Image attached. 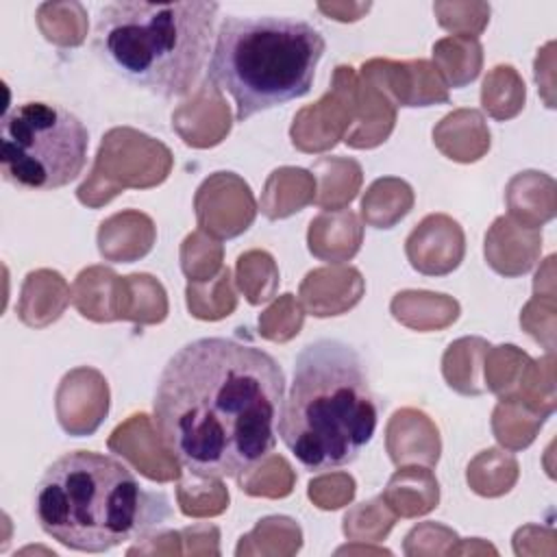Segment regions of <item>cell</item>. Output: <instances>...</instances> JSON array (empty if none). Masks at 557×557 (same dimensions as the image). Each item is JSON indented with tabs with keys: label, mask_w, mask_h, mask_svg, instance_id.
Here are the masks:
<instances>
[{
	"label": "cell",
	"mask_w": 557,
	"mask_h": 557,
	"mask_svg": "<svg viewBox=\"0 0 557 557\" xmlns=\"http://www.w3.org/2000/svg\"><path fill=\"white\" fill-rule=\"evenodd\" d=\"M326 50L322 33L289 15H226L213 39L207 78L235 102V120L302 98Z\"/></svg>",
	"instance_id": "obj_5"
},
{
	"label": "cell",
	"mask_w": 557,
	"mask_h": 557,
	"mask_svg": "<svg viewBox=\"0 0 557 557\" xmlns=\"http://www.w3.org/2000/svg\"><path fill=\"white\" fill-rule=\"evenodd\" d=\"M281 363L252 344L198 337L163 366L152 420L163 448L198 479H235L276 446Z\"/></svg>",
	"instance_id": "obj_1"
},
{
	"label": "cell",
	"mask_w": 557,
	"mask_h": 557,
	"mask_svg": "<svg viewBox=\"0 0 557 557\" xmlns=\"http://www.w3.org/2000/svg\"><path fill=\"white\" fill-rule=\"evenodd\" d=\"M376 422L366 366L350 344L322 337L296 355L276 431L302 468L322 472L352 463Z\"/></svg>",
	"instance_id": "obj_3"
},
{
	"label": "cell",
	"mask_w": 557,
	"mask_h": 557,
	"mask_svg": "<svg viewBox=\"0 0 557 557\" xmlns=\"http://www.w3.org/2000/svg\"><path fill=\"white\" fill-rule=\"evenodd\" d=\"M35 518L70 550L107 553L170 518L163 492L146 490L115 457L72 450L48 466L35 490Z\"/></svg>",
	"instance_id": "obj_2"
},
{
	"label": "cell",
	"mask_w": 557,
	"mask_h": 557,
	"mask_svg": "<svg viewBox=\"0 0 557 557\" xmlns=\"http://www.w3.org/2000/svg\"><path fill=\"white\" fill-rule=\"evenodd\" d=\"M87 126L61 104L28 100L11 107L0 124L2 178L24 189H59L87 163Z\"/></svg>",
	"instance_id": "obj_6"
},
{
	"label": "cell",
	"mask_w": 557,
	"mask_h": 557,
	"mask_svg": "<svg viewBox=\"0 0 557 557\" xmlns=\"http://www.w3.org/2000/svg\"><path fill=\"white\" fill-rule=\"evenodd\" d=\"M218 2L115 0L98 9L94 46L124 81L161 98L191 91L211 52Z\"/></svg>",
	"instance_id": "obj_4"
}]
</instances>
